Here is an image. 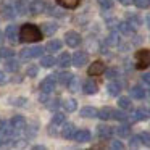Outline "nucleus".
Masks as SVG:
<instances>
[{"mask_svg": "<svg viewBox=\"0 0 150 150\" xmlns=\"http://www.w3.org/2000/svg\"><path fill=\"white\" fill-rule=\"evenodd\" d=\"M20 40L23 42H40L42 40V31L33 23H26L20 28Z\"/></svg>", "mask_w": 150, "mask_h": 150, "instance_id": "nucleus-1", "label": "nucleus"}, {"mask_svg": "<svg viewBox=\"0 0 150 150\" xmlns=\"http://www.w3.org/2000/svg\"><path fill=\"white\" fill-rule=\"evenodd\" d=\"M150 66V50L140 49L136 52V68L145 69Z\"/></svg>", "mask_w": 150, "mask_h": 150, "instance_id": "nucleus-2", "label": "nucleus"}, {"mask_svg": "<svg viewBox=\"0 0 150 150\" xmlns=\"http://www.w3.org/2000/svg\"><path fill=\"white\" fill-rule=\"evenodd\" d=\"M0 13L5 20H13L16 16V7L11 4L10 0H4L2 5H0Z\"/></svg>", "mask_w": 150, "mask_h": 150, "instance_id": "nucleus-3", "label": "nucleus"}, {"mask_svg": "<svg viewBox=\"0 0 150 150\" xmlns=\"http://www.w3.org/2000/svg\"><path fill=\"white\" fill-rule=\"evenodd\" d=\"M65 42L68 47H71V49H76V47L81 45L82 42V37L79 33H76V31H68V33L65 34Z\"/></svg>", "mask_w": 150, "mask_h": 150, "instance_id": "nucleus-4", "label": "nucleus"}, {"mask_svg": "<svg viewBox=\"0 0 150 150\" xmlns=\"http://www.w3.org/2000/svg\"><path fill=\"white\" fill-rule=\"evenodd\" d=\"M5 37H7L11 44L20 42V29H18V26H15V24L7 26V29H5Z\"/></svg>", "mask_w": 150, "mask_h": 150, "instance_id": "nucleus-5", "label": "nucleus"}, {"mask_svg": "<svg viewBox=\"0 0 150 150\" xmlns=\"http://www.w3.org/2000/svg\"><path fill=\"white\" fill-rule=\"evenodd\" d=\"M55 86H57V76H47L40 82V91L45 92V94H50L52 91H55Z\"/></svg>", "mask_w": 150, "mask_h": 150, "instance_id": "nucleus-6", "label": "nucleus"}, {"mask_svg": "<svg viewBox=\"0 0 150 150\" xmlns=\"http://www.w3.org/2000/svg\"><path fill=\"white\" fill-rule=\"evenodd\" d=\"M87 62H89V55L86 52H76L71 57V63L76 68H82L84 65H87Z\"/></svg>", "mask_w": 150, "mask_h": 150, "instance_id": "nucleus-7", "label": "nucleus"}, {"mask_svg": "<svg viewBox=\"0 0 150 150\" xmlns=\"http://www.w3.org/2000/svg\"><path fill=\"white\" fill-rule=\"evenodd\" d=\"M47 10V2L45 0H33L29 4V11L33 15H40Z\"/></svg>", "mask_w": 150, "mask_h": 150, "instance_id": "nucleus-8", "label": "nucleus"}, {"mask_svg": "<svg viewBox=\"0 0 150 150\" xmlns=\"http://www.w3.org/2000/svg\"><path fill=\"white\" fill-rule=\"evenodd\" d=\"M102 73H105V65H103V62H98V60L92 63L87 69L89 76H100Z\"/></svg>", "mask_w": 150, "mask_h": 150, "instance_id": "nucleus-9", "label": "nucleus"}, {"mask_svg": "<svg viewBox=\"0 0 150 150\" xmlns=\"http://www.w3.org/2000/svg\"><path fill=\"white\" fill-rule=\"evenodd\" d=\"M82 91L87 95H94V94H97L98 86H97V82H94L92 79H86L84 84H82Z\"/></svg>", "mask_w": 150, "mask_h": 150, "instance_id": "nucleus-10", "label": "nucleus"}, {"mask_svg": "<svg viewBox=\"0 0 150 150\" xmlns=\"http://www.w3.org/2000/svg\"><path fill=\"white\" fill-rule=\"evenodd\" d=\"M10 126L13 127L15 131H21V129H24V126H26L24 116H21V115H16V116H13V118H11V121H10Z\"/></svg>", "mask_w": 150, "mask_h": 150, "instance_id": "nucleus-11", "label": "nucleus"}, {"mask_svg": "<svg viewBox=\"0 0 150 150\" xmlns=\"http://www.w3.org/2000/svg\"><path fill=\"white\" fill-rule=\"evenodd\" d=\"M74 132H76V129H74V124L73 123H65L63 124L62 136L65 137V139H73V137H74Z\"/></svg>", "mask_w": 150, "mask_h": 150, "instance_id": "nucleus-12", "label": "nucleus"}, {"mask_svg": "<svg viewBox=\"0 0 150 150\" xmlns=\"http://www.w3.org/2000/svg\"><path fill=\"white\" fill-rule=\"evenodd\" d=\"M97 132L102 139H110V137L113 136V127L107 126V124H100V126L97 127Z\"/></svg>", "mask_w": 150, "mask_h": 150, "instance_id": "nucleus-13", "label": "nucleus"}, {"mask_svg": "<svg viewBox=\"0 0 150 150\" xmlns=\"http://www.w3.org/2000/svg\"><path fill=\"white\" fill-rule=\"evenodd\" d=\"M74 139H76V142H89L91 132H89L87 129H79L74 132Z\"/></svg>", "mask_w": 150, "mask_h": 150, "instance_id": "nucleus-14", "label": "nucleus"}, {"mask_svg": "<svg viewBox=\"0 0 150 150\" xmlns=\"http://www.w3.org/2000/svg\"><path fill=\"white\" fill-rule=\"evenodd\" d=\"M150 118V110H147V108H139V110L134 111V120L137 121H145Z\"/></svg>", "mask_w": 150, "mask_h": 150, "instance_id": "nucleus-15", "label": "nucleus"}, {"mask_svg": "<svg viewBox=\"0 0 150 150\" xmlns=\"http://www.w3.org/2000/svg\"><path fill=\"white\" fill-rule=\"evenodd\" d=\"M118 29H120V33H123L124 36H132L134 31H136V29H134V28L129 24V23H127V21H123V23L118 24Z\"/></svg>", "mask_w": 150, "mask_h": 150, "instance_id": "nucleus-16", "label": "nucleus"}, {"mask_svg": "<svg viewBox=\"0 0 150 150\" xmlns=\"http://www.w3.org/2000/svg\"><path fill=\"white\" fill-rule=\"evenodd\" d=\"M57 78H58V82L62 86H68L69 81L73 79V74L69 71H62V73H58V74H57Z\"/></svg>", "mask_w": 150, "mask_h": 150, "instance_id": "nucleus-17", "label": "nucleus"}, {"mask_svg": "<svg viewBox=\"0 0 150 150\" xmlns=\"http://www.w3.org/2000/svg\"><path fill=\"white\" fill-rule=\"evenodd\" d=\"M15 7H16V13H20V15H26L28 11H29V4H28V0H18Z\"/></svg>", "mask_w": 150, "mask_h": 150, "instance_id": "nucleus-18", "label": "nucleus"}, {"mask_svg": "<svg viewBox=\"0 0 150 150\" xmlns=\"http://www.w3.org/2000/svg\"><path fill=\"white\" fill-rule=\"evenodd\" d=\"M5 68H7V71L16 73L18 69H20V63H18V60H15L13 57H11V58H7V63H5Z\"/></svg>", "mask_w": 150, "mask_h": 150, "instance_id": "nucleus-19", "label": "nucleus"}, {"mask_svg": "<svg viewBox=\"0 0 150 150\" xmlns=\"http://www.w3.org/2000/svg\"><path fill=\"white\" fill-rule=\"evenodd\" d=\"M131 97L137 98V100H142V98L145 97V91H144L140 86H134V87L131 89Z\"/></svg>", "mask_w": 150, "mask_h": 150, "instance_id": "nucleus-20", "label": "nucleus"}, {"mask_svg": "<svg viewBox=\"0 0 150 150\" xmlns=\"http://www.w3.org/2000/svg\"><path fill=\"white\" fill-rule=\"evenodd\" d=\"M76 107H78V102H76L74 98H65V100H63V108H65L66 111H69V113L76 111Z\"/></svg>", "mask_w": 150, "mask_h": 150, "instance_id": "nucleus-21", "label": "nucleus"}, {"mask_svg": "<svg viewBox=\"0 0 150 150\" xmlns=\"http://www.w3.org/2000/svg\"><path fill=\"white\" fill-rule=\"evenodd\" d=\"M57 29H58V26H57L55 23H44V24H42V33L47 34V36H52V34H55Z\"/></svg>", "mask_w": 150, "mask_h": 150, "instance_id": "nucleus-22", "label": "nucleus"}, {"mask_svg": "<svg viewBox=\"0 0 150 150\" xmlns=\"http://www.w3.org/2000/svg\"><path fill=\"white\" fill-rule=\"evenodd\" d=\"M97 113L98 111L95 110L94 107H84L81 110V116L82 118H97Z\"/></svg>", "mask_w": 150, "mask_h": 150, "instance_id": "nucleus-23", "label": "nucleus"}, {"mask_svg": "<svg viewBox=\"0 0 150 150\" xmlns=\"http://www.w3.org/2000/svg\"><path fill=\"white\" fill-rule=\"evenodd\" d=\"M113 116V108H110V107H105V108H102L100 111L97 113V118H100V120H110V118Z\"/></svg>", "mask_w": 150, "mask_h": 150, "instance_id": "nucleus-24", "label": "nucleus"}, {"mask_svg": "<svg viewBox=\"0 0 150 150\" xmlns=\"http://www.w3.org/2000/svg\"><path fill=\"white\" fill-rule=\"evenodd\" d=\"M58 63H60L62 68H68V66H71L73 63H71V57H69V53L63 52L62 55H60V58H58Z\"/></svg>", "mask_w": 150, "mask_h": 150, "instance_id": "nucleus-25", "label": "nucleus"}, {"mask_svg": "<svg viewBox=\"0 0 150 150\" xmlns=\"http://www.w3.org/2000/svg\"><path fill=\"white\" fill-rule=\"evenodd\" d=\"M47 11H49V15H52V16H55V18H63L65 16V11H63L62 8H58V7H53V5H47Z\"/></svg>", "mask_w": 150, "mask_h": 150, "instance_id": "nucleus-26", "label": "nucleus"}, {"mask_svg": "<svg viewBox=\"0 0 150 150\" xmlns=\"http://www.w3.org/2000/svg\"><path fill=\"white\" fill-rule=\"evenodd\" d=\"M57 2H58L60 7H63V8H69V10H71V8H76V7H78L81 0H57Z\"/></svg>", "mask_w": 150, "mask_h": 150, "instance_id": "nucleus-27", "label": "nucleus"}, {"mask_svg": "<svg viewBox=\"0 0 150 150\" xmlns=\"http://www.w3.org/2000/svg\"><path fill=\"white\" fill-rule=\"evenodd\" d=\"M107 91H108L110 95L116 97V95H120V92H121V86L118 84V82H110V84L107 86Z\"/></svg>", "mask_w": 150, "mask_h": 150, "instance_id": "nucleus-28", "label": "nucleus"}, {"mask_svg": "<svg viewBox=\"0 0 150 150\" xmlns=\"http://www.w3.org/2000/svg\"><path fill=\"white\" fill-rule=\"evenodd\" d=\"M49 52H58L60 49H62V40H58V39H52L49 44H47V47H45Z\"/></svg>", "mask_w": 150, "mask_h": 150, "instance_id": "nucleus-29", "label": "nucleus"}, {"mask_svg": "<svg viewBox=\"0 0 150 150\" xmlns=\"http://www.w3.org/2000/svg\"><path fill=\"white\" fill-rule=\"evenodd\" d=\"M57 60L53 58L52 55H47V57H42V60H40V65L44 66V68H52V66H55Z\"/></svg>", "mask_w": 150, "mask_h": 150, "instance_id": "nucleus-30", "label": "nucleus"}, {"mask_svg": "<svg viewBox=\"0 0 150 150\" xmlns=\"http://www.w3.org/2000/svg\"><path fill=\"white\" fill-rule=\"evenodd\" d=\"M118 33H110V36L107 37V40H105V44L107 45H110V47H115V45H118L120 44V39H118Z\"/></svg>", "mask_w": 150, "mask_h": 150, "instance_id": "nucleus-31", "label": "nucleus"}, {"mask_svg": "<svg viewBox=\"0 0 150 150\" xmlns=\"http://www.w3.org/2000/svg\"><path fill=\"white\" fill-rule=\"evenodd\" d=\"M127 23H129L134 29H137V28L140 26V18L137 16V15H127Z\"/></svg>", "mask_w": 150, "mask_h": 150, "instance_id": "nucleus-32", "label": "nucleus"}, {"mask_svg": "<svg viewBox=\"0 0 150 150\" xmlns=\"http://www.w3.org/2000/svg\"><path fill=\"white\" fill-rule=\"evenodd\" d=\"M118 105H120V108H123V110H129V108L132 107V103H131V100L127 97H120L118 98Z\"/></svg>", "mask_w": 150, "mask_h": 150, "instance_id": "nucleus-33", "label": "nucleus"}, {"mask_svg": "<svg viewBox=\"0 0 150 150\" xmlns=\"http://www.w3.org/2000/svg\"><path fill=\"white\" fill-rule=\"evenodd\" d=\"M129 132H131V127L126 126V124H123V126L116 127V134H118L120 137H127V136H129Z\"/></svg>", "mask_w": 150, "mask_h": 150, "instance_id": "nucleus-34", "label": "nucleus"}, {"mask_svg": "<svg viewBox=\"0 0 150 150\" xmlns=\"http://www.w3.org/2000/svg\"><path fill=\"white\" fill-rule=\"evenodd\" d=\"M65 123V115L63 113H55L52 118V124H55V126H60V124Z\"/></svg>", "mask_w": 150, "mask_h": 150, "instance_id": "nucleus-35", "label": "nucleus"}, {"mask_svg": "<svg viewBox=\"0 0 150 150\" xmlns=\"http://www.w3.org/2000/svg\"><path fill=\"white\" fill-rule=\"evenodd\" d=\"M44 47L42 45H34L33 49H31V57L33 58H36V57H42V53H44Z\"/></svg>", "mask_w": 150, "mask_h": 150, "instance_id": "nucleus-36", "label": "nucleus"}, {"mask_svg": "<svg viewBox=\"0 0 150 150\" xmlns=\"http://www.w3.org/2000/svg\"><path fill=\"white\" fill-rule=\"evenodd\" d=\"M132 2L137 8H140V10H145V8L150 7V0H132Z\"/></svg>", "mask_w": 150, "mask_h": 150, "instance_id": "nucleus-37", "label": "nucleus"}, {"mask_svg": "<svg viewBox=\"0 0 150 150\" xmlns=\"http://www.w3.org/2000/svg\"><path fill=\"white\" fill-rule=\"evenodd\" d=\"M13 55H15V52L11 49H7V47H2L0 49V57L2 58H11Z\"/></svg>", "mask_w": 150, "mask_h": 150, "instance_id": "nucleus-38", "label": "nucleus"}, {"mask_svg": "<svg viewBox=\"0 0 150 150\" xmlns=\"http://www.w3.org/2000/svg\"><path fill=\"white\" fill-rule=\"evenodd\" d=\"M140 144H142L140 136H132V137H131V140H129L131 149H137V147H140Z\"/></svg>", "mask_w": 150, "mask_h": 150, "instance_id": "nucleus-39", "label": "nucleus"}, {"mask_svg": "<svg viewBox=\"0 0 150 150\" xmlns=\"http://www.w3.org/2000/svg\"><path fill=\"white\" fill-rule=\"evenodd\" d=\"M111 118H115V120H118V121H126L127 120L126 113H123V111H120V110H113V116Z\"/></svg>", "mask_w": 150, "mask_h": 150, "instance_id": "nucleus-40", "label": "nucleus"}, {"mask_svg": "<svg viewBox=\"0 0 150 150\" xmlns=\"http://www.w3.org/2000/svg\"><path fill=\"white\" fill-rule=\"evenodd\" d=\"M37 73H39V68H37L36 65H33V66H29V68H28L26 74L29 76V78H36V76H37Z\"/></svg>", "mask_w": 150, "mask_h": 150, "instance_id": "nucleus-41", "label": "nucleus"}, {"mask_svg": "<svg viewBox=\"0 0 150 150\" xmlns=\"http://www.w3.org/2000/svg\"><path fill=\"white\" fill-rule=\"evenodd\" d=\"M140 139H142L144 145L150 147V132H142V134H140Z\"/></svg>", "mask_w": 150, "mask_h": 150, "instance_id": "nucleus-42", "label": "nucleus"}, {"mask_svg": "<svg viewBox=\"0 0 150 150\" xmlns=\"http://www.w3.org/2000/svg\"><path fill=\"white\" fill-rule=\"evenodd\" d=\"M68 87H69V91H71V92H76V91H78V78H74V76H73V79L69 81Z\"/></svg>", "mask_w": 150, "mask_h": 150, "instance_id": "nucleus-43", "label": "nucleus"}, {"mask_svg": "<svg viewBox=\"0 0 150 150\" xmlns=\"http://www.w3.org/2000/svg\"><path fill=\"white\" fill-rule=\"evenodd\" d=\"M98 4H100V7L105 8V10L113 7V2H111V0H98Z\"/></svg>", "mask_w": 150, "mask_h": 150, "instance_id": "nucleus-44", "label": "nucleus"}, {"mask_svg": "<svg viewBox=\"0 0 150 150\" xmlns=\"http://www.w3.org/2000/svg\"><path fill=\"white\" fill-rule=\"evenodd\" d=\"M110 147H111V149H115V150H123V149H124L123 142H120V140H113Z\"/></svg>", "mask_w": 150, "mask_h": 150, "instance_id": "nucleus-45", "label": "nucleus"}, {"mask_svg": "<svg viewBox=\"0 0 150 150\" xmlns=\"http://www.w3.org/2000/svg\"><path fill=\"white\" fill-rule=\"evenodd\" d=\"M21 58H23V60L33 58V57H31V49H23V50H21Z\"/></svg>", "mask_w": 150, "mask_h": 150, "instance_id": "nucleus-46", "label": "nucleus"}, {"mask_svg": "<svg viewBox=\"0 0 150 150\" xmlns=\"http://www.w3.org/2000/svg\"><path fill=\"white\" fill-rule=\"evenodd\" d=\"M105 73H107V78H110V79H113V78H116V74H118V71L116 69H105Z\"/></svg>", "mask_w": 150, "mask_h": 150, "instance_id": "nucleus-47", "label": "nucleus"}, {"mask_svg": "<svg viewBox=\"0 0 150 150\" xmlns=\"http://www.w3.org/2000/svg\"><path fill=\"white\" fill-rule=\"evenodd\" d=\"M36 131H37V129H36V123H33V124H31V127H29V132H28V136H29V137L34 136V134H36Z\"/></svg>", "mask_w": 150, "mask_h": 150, "instance_id": "nucleus-48", "label": "nucleus"}, {"mask_svg": "<svg viewBox=\"0 0 150 150\" xmlns=\"http://www.w3.org/2000/svg\"><path fill=\"white\" fill-rule=\"evenodd\" d=\"M142 81L145 82V84H149V86H150V73H145V74L142 76Z\"/></svg>", "mask_w": 150, "mask_h": 150, "instance_id": "nucleus-49", "label": "nucleus"}, {"mask_svg": "<svg viewBox=\"0 0 150 150\" xmlns=\"http://www.w3.org/2000/svg\"><path fill=\"white\" fill-rule=\"evenodd\" d=\"M7 82V78H5V73L4 71H0V86L2 84H5Z\"/></svg>", "mask_w": 150, "mask_h": 150, "instance_id": "nucleus-50", "label": "nucleus"}, {"mask_svg": "<svg viewBox=\"0 0 150 150\" xmlns=\"http://www.w3.org/2000/svg\"><path fill=\"white\" fill-rule=\"evenodd\" d=\"M33 149H34V150H44L45 147H44V145H34Z\"/></svg>", "mask_w": 150, "mask_h": 150, "instance_id": "nucleus-51", "label": "nucleus"}, {"mask_svg": "<svg viewBox=\"0 0 150 150\" xmlns=\"http://www.w3.org/2000/svg\"><path fill=\"white\" fill-rule=\"evenodd\" d=\"M145 21H147V26H149V29H150V13L147 15V18H145Z\"/></svg>", "mask_w": 150, "mask_h": 150, "instance_id": "nucleus-52", "label": "nucleus"}, {"mask_svg": "<svg viewBox=\"0 0 150 150\" xmlns=\"http://www.w3.org/2000/svg\"><path fill=\"white\" fill-rule=\"evenodd\" d=\"M120 2H121L123 5H129V4H131V0H120Z\"/></svg>", "mask_w": 150, "mask_h": 150, "instance_id": "nucleus-53", "label": "nucleus"}, {"mask_svg": "<svg viewBox=\"0 0 150 150\" xmlns=\"http://www.w3.org/2000/svg\"><path fill=\"white\" fill-rule=\"evenodd\" d=\"M2 42H4V34L0 33V44H2Z\"/></svg>", "mask_w": 150, "mask_h": 150, "instance_id": "nucleus-54", "label": "nucleus"}, {"mask_svg": "<svg viewBox=\"0 0 150 150\" xmlns=\"http://www.w3.org/2000/svg\"><path fill=\"white\" fill-rule=\"evenodd\" d=\"M0 136H2V132H0Z\"/></svg>", "mask_w": 150, "mask_h": 150, "instance_id": "nucleus-55", "label": "nucleus"}]
</instances>
